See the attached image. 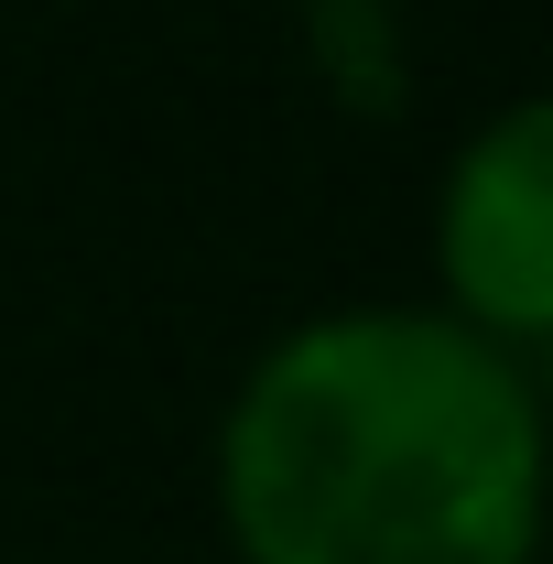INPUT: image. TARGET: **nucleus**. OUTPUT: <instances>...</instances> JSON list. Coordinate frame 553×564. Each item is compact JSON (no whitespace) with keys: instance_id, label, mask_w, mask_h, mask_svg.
Instances as JSON below:
<instances>
[{"instance_id":"f257e3e1","label":"nucleus","mask_w":553,"mask_h":564,"mask_svg":"<svg viewBox=\"0 0 553 564\" xmlns=\"http://www.w3.org/2000/svg\"><path fill=\"white\" fill-rule=\"evenodd\" d=\"M239 564H532V369L445 304H347L293 326L217 423Z\"/></svg>"},{"instance_id":"f03ea898","label":"nucleus","mask_w":553,"mask_h":564,"mask_svg":"<svg viewBox=\"0 0 553 564\" xmlns=\"http://www.w3.org/2000/svg\"><path fill=\"white\" fill-rule=\"evenodd\" d=\"M434 272H445V315L478 326L488 348H543L553 326V109H499L445 196H434Z\"/></svg>"}]
</instances>
